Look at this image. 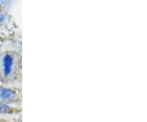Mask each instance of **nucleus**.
Wrapping results in <instances>:
<instances>
[{"instance_id":"1","label":"nucleus","mask_w":147,"mask_h":122,"mask_svg":"<svg viewBox=\"0 0 147 122\" xmlns=\"http://www.w3.org/2000/svg\"><path fill=\"white\" fill-rule=\"evenodd\" d=\"M21 69L20 55L13 51L0 53V79L6 84L16 80Z\"/></svg>"},{"instance_id":"2","label":"nucleus","mask_w":147,"mask_h":122,"mask_svg":"<svg viewBox=\"0 0 147 122\" xmlns=\"http://www.w3.org/2000/svg\"><path fill=\"white\" fill-rule=\"evenodd\" d=\"M0 101L10 104L19 103L21 96L16 89L0 85Z\"/></svg>"},{"instance_id":"3","label":"nucleus","mask_w":147,"mask_h":122,"mask_svg":"<svg viewBox=\"0 0 147 122\" xmlns=\"http://www.w3.org/2000/svg\"><path fill=\"white\" fill-rule=\"evenodd\" d=\"M17 112L16 108L10 103H7L4 102L0 101V115L12 114Z\"/></svg>"},{"instance_id":"4","label":"nucleus","mask_w":147,"mask_h":122,"mask_svg":"<svg viewBox=\"0 0 147 122\" xmlns=\"http://www.w3.org/2000/svg\"><path fill=\"white\" fill-rule=\"evenodd\" d=\"M19 0H0V8L8 12V11L14 6Z\"/></svg>"},{"instance_id":"5","label":"nucleus","mask_w":147,"mask_h":122,"mask_svg":"<svg viewBox=\"0 0 147 122\" xmlns=\"http://www.w3.org/2000/svg\"><path fill=\"white\" fill-rule=\"evenodd\" d=\"M9 14L7 12L0 8V26L6 25L9 21Z\"/></svg>"},{"instance_id":"6","label":"nucleus","mask_w":147,"mask_h":122,"mask_svg":"<svg viewBox=\"0 0 147 122\" xmlns=\"http://www.w3.org/2000/svg\"><path fill=\"white\" fill-rule=\"evenodd\" d=\"M0 122H10V121H6V120L2 119V120H0Z\"/></svg>"}]
</instances>
